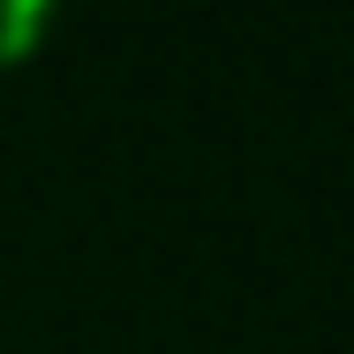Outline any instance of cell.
I'll return each mask as SVG.
<instances>
[{
	"label": "cell",
	"mask_w": 354,
	"mask_h": 354,
	"mask_svg": "<svg viewBox=\"0 0 354 354\" xmlns=\"http://www.w3.org/2000/svg\"><path fill=\"white\" fill-rule=\"evenodd\" d=\"M30 30H38V0H0V61H15Z\"/></svg>",
	"instance_id": "6da1fadb"
}]
</instances>
